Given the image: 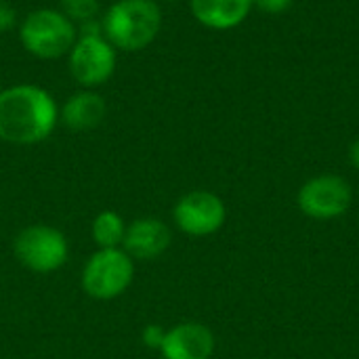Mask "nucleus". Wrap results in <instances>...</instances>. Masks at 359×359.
<instances>
[{"mask_svg":"<svg viewBox=\"0 0 359 359\" xmlns=\"http://www.w3.org/2000/svg\"><path fill=\"white\" fill-rule=\"evenodd\" d=\"M351 204V187L337 175H322L307 181L299 191V206L311 219H334Z\"/></svg>","mask_w":359,"mask_h":359,"instance_id":"nucleus-8","label":"nucleus"},{"mask_svg":"<svg viewBox=\"0 0 359 359\" xmlns=\"http://www.w3.org/2000/svg\"><path fill=\"white\" fill-rule=\"evenodd\" d=\"M166 2H179V0H166Z\"/></svg>","mask_w":359,"mask_h":359,"instance_id":"nucleus-19","label":"nucleus"},{"mask_svg":"<svg viewBox=\"0 0 359 359\" xmlns=\"http://www.w3.org/2000/svg\"><path fill=\"white\" fill-rule=\"evenodd\" d=\"M61 13L69 21H93L99 13V0H61Z\"/></svg>","mask_w":359,"mask_h":359,"instance_id":"nucleus-14","label":"nucleus"},{"mask_svg":"<svg viewBox=\"0 0 359 359\" xmlns=\"http://www.w3.org/2000/svg\"><path fill=\"white\" fill-rule=\"evenodd\" d=\"M19 38L23 48L34 57L57 59L72 50L76 42V27L61 11L38 8L23 19Z\"/></svg>","mask_w":359,"mask_h":359,"instance_id":"nucleus-4","label":"nucleus"},{"mask_svg":"<svg viewBox=\"0 0 359 359\" xmlns=\"http://www.w3.org/2000/svg\"><path fill=\"white\" fill-rule=\"evenodd\" d=\"M294 0H255V6L267 15H282L292 6Z\"/></svg>","mask_w":359,"mask_h":359,"instance_id":"nucleus-16","label":"nucleus"},{"mask_svg":"<svg viewBox=\"0 0 359 359\" xmlns=\"http://www.w3.org/2000/svg\"><path fill=\"white\" fill-rule=\"evenodd\" d=\"M17 23V13L15 8L6 2V0H0V34L13 29Z\"/></svg>","mask_w":359,"mask_h":359,"instance_id":"nucleus-17","label":"nucleus"},{"mask_svg":"<svg viewBox=\"0 0 359 359\" xmlns=\"http://www.w3.org/2000/svg\"><path fill=\"white\" fill-rule=\"evenodd\" d=\"M164 337H166V330L158 324H147L141 332V341L147 349H156L160 351L162 343H164Z\"/></svg>","mask_w":359,"mask_h":359,"instance_id":"nucleus-15","label":"nucleus"},{"mask_svg":"<svg viewBox=\"0 0 359 359\" xmlns=\"http://www.w3.org/2000/svg\"><path fill=\"white\" fill-rule=\"evenodd\" d=\"M194 17L210 29L238 27L252 11L255 0H189Z\"/></svg>","mask_w":359,"mask_h":359,"instance_id":"nucleus-11","label":"nucleus"},{"mask_svg":"<svg viewBox=\"0 0 359 359\" xmlns=\"http://www.w3.org/2000/svg\"><path fill=\"white\" fill-rule=\"evenodd\" d=\"M349 160H351V164L359 170V139L353 141V145L349 147Z\"/></svg>","mask_w":359,"mask_h":359,"instance_id":"nucleus-18","label":"nucleus"},{"mask_svg":"<svg viewBox=\"0 0 359 359\" xmlns=\"http://www.w3.org/2000/svg\"><path fill=\"white\" fill-rule=\"evenodd\" d=\"M215 351L212 332L198 322L177 324L166 330L164 343L160 347L162 359H210Z\"/></svg>","mask_w":359,"mask_h":359,"instance_id":"nucleus-10","label":"nucleus"},{"mask_svg":"<svg viewBox=\"0 0 359 359\" xmlns=\"http://www.w3.org/2000/svg\"><path fill=\"white\" fill-rule=\"evenodd\" d=\"M225 217L227 210L223 200L210 191H189L175 204L172 210L177 227L194 238L219 231L225 223Z\"/></svg>","mask_w":359,"mask_h":359,"instance_id":"nucleus-7","label":"nucleus"},{"mask_svg":"<svg viewBox=\"0 0 359 359\" xmlns=\"http://www.w3.org/2000/svg\"><path fill=\"white\" fill-rule=\"evenodd\" d=\"M124 233H126V223L114 210H103L93 219L90 236L97 248H120L124 242Z\"/></svg>","mask_w":359,"mask_h":359,"instance_id":"nucleus-13","label":"nucleus"},{"mask_svg":"<svg viewBox=\"0 0 359 359\" xmlns=\"http://www.w3.org/2000/svg\"><path fill=\"white\" fill-rule=\"evenodd\" d=\"M172 233L168 225L154 217H143L126 225L122 250L135 261H151L162 257L170 246Z\"/></svg>","mask_w":359,"mask_h":359,"instance_id":"nucleus-9","label":"nucleus"},{"mask_svg":"<svg viewBox=\"0 0 359 359\" xmlns=\"http://www.w3.org/2000/svg\"><path fill=\"white\" fill-rule=\"evenodd\" d=\"M105 118V101L93 90H80L72 95L59 109V120L76 133L97 128Z\"/></svg>","mask_w":359,"mask_h":359,"instance_id":"nucleus-12","label":"nucleus"},{"mask_svg":"<svg viewBox=\"0 0 359 359\" xmlns=\"http://www.w3.org/2000/svg\"><path fill=\"white\" fill-rule=\"evenodd\" d=\"M69 69L80 86L97 88L116 69V48L101 34H82L69 50Z\"/></svg>","mask_w":359,"mask_h":359,"instance_id":"nucleus-6","label":"nucleus"},{"mask_svg":"<svg viewBox=\"0 0 359 359\" xmlns=\"http://www.w3.org/2000/svg\"><path fill=\"white\" fill-rule=\"evenodd\" d=\"M17 261L34 273H53L61 269L69 255L67 238L50 225H29L13 240Z\"/></svg>","mask_w":359,"mask_h":359,"instance_id":"nucleus-5","label":"nucleus"},{"mask_svg":"<svg viewBox=\"0 0 359 359\" xmlns=\"http://www.w3.org/2000/svg\"><path fill=\"white\" fill-rule=\"evenodd\" d=\"M162 27V13L154 0H118L103 17L105 40L133 53L151 44Z\"/></svg>","mask_w":359,"mask_h":359,"instance_id":"nucleus-2","label":"nucleus"},{"mask_svg":"<svg viewBox=\"0 0 359 359\" xmlns=\"http://www.w3.org/2000/svg\"><path fill=\"white\" fill-rule=\"evenodd\" d=\"M59 122L53 95L34 84H17L0 90V141L34 145L50 137Z\"/></svg>","mask_w":359,"mask_h":359,"instance_id":"nucleus-1","label":"nucleus"},{"mask_svg":"<svg viewBox=\"0 0 359 359\" xmlns=\"http://www.w3.org/2000/svg\"><path fill=\"white\" fill-rule=\"evenodd\" d=\"M135 280V261L122 248H99L82 269V290L95 301H111L124 294Z\"/></svg>","mask_w":359,"mask_h":359,"instance_id":"nucleus-3","label":"nucleus"}]
</instances>
